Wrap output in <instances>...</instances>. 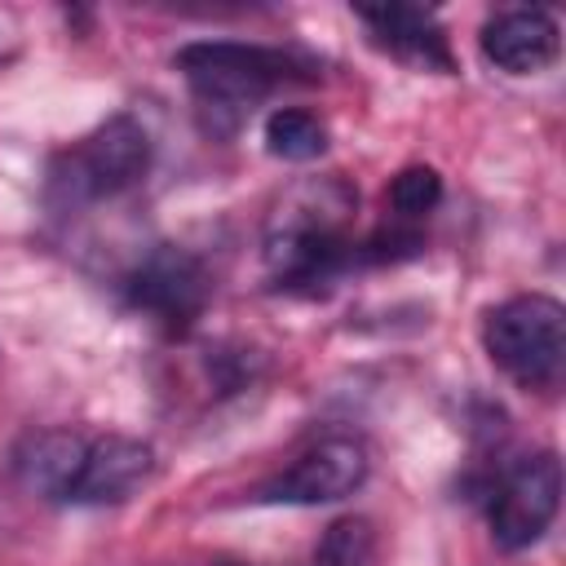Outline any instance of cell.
Returning <instances> with one entry per match:
<instances>
[{
  "label": "cell",
  "instance_id": "obj_9",
  "mask_svg": "<svg viewBox=\"0 0 566 566\" xmlns=\"http://www.w3.org/2000/svg\"><path fill=\"white\" fill-rule=\"evenodd\" d=\"M354 18L367 27L371 44L385 49L389 57H398L407 66H420V71H442V75L455 71L447 31L433 18V9H420V4H358Z\"/></svg>",
  "mask_w": 566,
  "mask_h": 566
},
{
  "label": "cell",
  "instance_id": "obj_8",
  "mask_svg": "<svg viewBox=\"0 0 566 566\" xmlns=\"http://www.w3.org/2000/svg\"><path fill=\"white\" fill-rule=\"evenodd\" d=\"M155 473V451L128 433H97L80 438L71 478L57 504H124L137 495Z\"/></svg>",
  "mask_w": 566,
  "mask_h": 566
},
{
  "label": "cell",
  "instance_id": "obj_12",
  "mask_svg": "<svg viewBox=\"0 0 566 566\" xmlns=\"http://www.w3.org/2000/svg\"><path fill=\"white\" fill-rule=\"evenodd\" d=\"M385 199H389V208H394V221H398V226H411V221H420V217H429V212L438 208V199H442V177H438V168H429V164H411V168H402V172L389 181Z\"/></svg>",
  "mask_w": 566,
  "mask_h": 566
},
{
  "label": "cell",
  "instance_id": "obj_11",
  "mask_svg": "<svg viewBox=\"0 0 566 566\" xmlns=\"http://www.w3.org/2000/svg\"><path fill=\"white\" fill-rule=\"evenodd\" d=\"M265 150L274 159H318L327 150V124L305 106H279L265 115Z\"/></svg>",
  "mask_w": 566,
  "mask_h": 566
},
{
  "label": "cell",
  "instance_id": "obj_5",
  "mask_svg": "<svg viewBox=\"0 0 566 566\" xmlns=\"http://www.w3.org/2000/svg\"><path fill=\"white\" fill-rule=\"evenodd\" d=\"M486 526L495 548L522 553L531 548L557 517L562 504V460L553 451H531L509 460L486 482Z\"/></svg>",
  "mask_w": 566,
  "mask_h": 566
},
{
  "label": "cell",
  "instance_id": "obj_13",
  "mask_svg": "<svg viewBox=\"0 0 566 566\" xmlns=\"http://www.w3.org/2000/svg\"><path fill=\"white\" fill-rule=\"evenodd\" d=\"M371 557H376V531L367 517L332 522L314 548V566H371Z\"/></svg>",
  "mask_w": 566,
  "mask_h": 566
},
{
  "label": "cell",
  "instance_id": "obj_7",
  "mask_svg": "<svg viewBox=\"0 0 566 566\" xmlns=\"http://www.w3.org/2000/svg\"><path fill=\"white\" fill-rule=\"evenodd\" d=\"M367 451L358 438H345V433H332V438H318L314 447H305L279 478H270L256 500L265 504H332V500H345L354 495L363 482H367Z\"/></svg>",
  "mask_w": 566,
  "mask_h": 566
},
{
  "label": "cell",
  "instance_id": "obj_3",
  "mask_svg": "<svg viewBox=\"0 0 566 566\" xmlns=\"http://www.w3.org/2000/svg\"><path fill=\"white\" fill-rule=\"evenodd\" d=\"M486 358L517 389H553L566 371V310L544 292L509 296L482 318Z\"/></svg>",
  "mask_w": 566,
  "mask_h": 566
},
{
  "label": "cell",
  "instance_id": "obj_1",
  "mask_svg": "<svg viewBox=\"0 0 566 566\" xmlns=\"http://www.w3.org/2000/svg\"><path fill=\"white\" fill-rule=\"evenodd\" d=\"M354 203L358 195L340 177H323L301 186L279 208L265 234V265L274 287L314 296L358 265V239L345 230Z\"/></svg>",
  "mask_w": 566,
  "mask_h": 566
},
{
  "label": "cell",
  "instance_id": "obj_10",
  "mask_svg": "<svg viewBox=\"0 0 566 566\" xmlns=\"http://www.w3.org/2000/svg\"><path fill=\"white\" fill-rule=\"evenodd\" d=\"M557 22L544 9H504L482 27V57L504 75H539L557 62Z\"/></svg>",
  "mask_w": 566,
  "mask_h": 566
},
{
  "label": "cell",
  "instance_id": "obj_6",
  "mask_svg": "<svg viewBox=\"0 0 566 566\" xmlns=\"http://www.w3.org/2000/svg\"><path fill=\"white\" fill-rule=\"evenodd\" d=\"M208 296H212V274L208 265L177 248V243H159L150 248L124 279V301L128 310H137L142 318H150L159 332L168 336H181L190 332L203 310H208Z\"/></svg>",
  "mask_w": 566,
  "mask_h": 566
},
{
  "label": "cell",
  "instance_id": "obj_2",
  "mask_svg": "<svg viewBox=\"0 0 566 566\" xmlns=\"http://www.w3.org/2000/svg\"><path fill=\"white\" fill-rule=\"evenodd\" d=\"M177 71L186 75L199 111L212 115L217 133H230L274 88L314 80V66L305 57L243 40H195L177 49Z\"/></svg>",
  "mask_w": 566,
  "mask_h": 566
},
{
  "label": "cell",
  "instance_id": "obj_4",
  "mask_svg": "<svg viewBox=\"0 0 566 566\" xmlns=\"http://www.w3.org/2000/svg\"><path fill=\"white\" fill-rule=\"evenodd\" d=\"M150 168V137L133 115H111L88 137L66 146L49 168V195L57 208H80L133 190Z\"/></svg>",
  "mask_w": 566,
  "mask_h": 566
}]
</instances>
